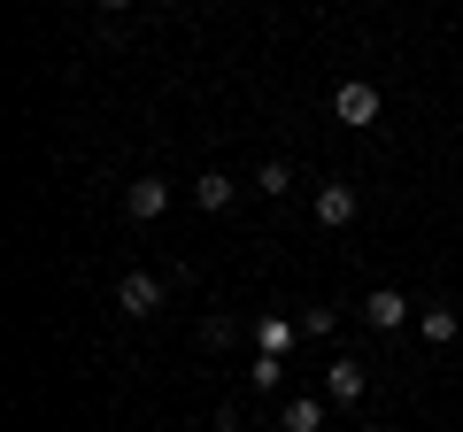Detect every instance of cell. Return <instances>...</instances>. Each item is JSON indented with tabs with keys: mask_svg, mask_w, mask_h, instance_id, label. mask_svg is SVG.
<instances>
[{
	"mask_svg": "<svg viewBox=\"0 0 463 432\" xmlns=\"http://www.w3.org/2000/svg\"><path fill=\"white\" fill-rule=\"evenodd\" d=\"M332 117H340V124H379V85H371V78H347L340 93H332Z\"/></svg>",
	"mask_w": 463,
	"mask_h": 432,
	"instance_id": "1",
	"label": "cell"
},
{
	"mask_svg": "<svg viewBox=\"0 0 463 432\" xmlns=\"http://www.w3.org/2000/svg\"><path fill=\"white\" fill-rule=\"evenodd\" d=\"M364 324H371V333H402V324H410V294L371 286V294H364Z\"/></svg>",
	"mask_w": 463,
	"mask_h": 432,
	"instance_id": "2",
	"label": "cell"
},
{
	"mask_svg": "<svg viewBox=\"0 0 463 432\" xmlns=\"http://www.w3.org/2000/svg\"><path fill=\"white\" fill-rule=\"evenodd\" d=\"M163 294H170V286L155 278V270H132V278L116 286V309H124V316H155V309H163Z\"/></svg>",
	"mask_w": 463,
	"mask_h": 432,
	"instance_id": "3",
	"label": "cell"
},
{
	"mask_svg": "<svg viewBox=\"0 0 463 432\" xmlns=\"http://www.w3.org/2000/svg\"><path fill=\"white\" fill-rule=\"evenodd\" d=\"M163 209H170V185L163 178H132V185H124V216H132V224H155Z\"/></svg>",
	"mask_w": 463,
	"mask_h": 432,
	"instance_id": "4",
	"label": "cell"
},
{
	"mask_svg": "<svg viewBox=\"0 0 463 432\" xmlns=\"http://www.w3.org/2000/svg\"><path fill=\"white\" fill-rule=\"evenodd\" d=\"M317 224H355V185H317Z\"/></svg>",
	"mask_w": 463,
	"mask_h": 432,
	"instance_id": "5",
	"label": "cell"
},
{
	"mask_svg": "<svg viewBox=\"0 0 463 432\" xmlns=\"http://www.w3.org/2000/svg\"><path fill=\"white\" fill-rule=\"evenodd\" d=\"M325 401H364V363H355V355H340V363L325 371Z\"/></svg>",
	"mask_w": 463,
	"mask_h": 432,
	"instance_id": "6",
	"label": "cell"
},
{
	"mask_svg": "<svg viewBox=\"0 0 463 432\" xmlns=\"http://www.w3.org/2000/svg\"><path fill=\"white\" fill-rule=\"evenodd\" d=\"M279 425H286V432H317V425H325V401H317V394H294V401L279 409Z\"/></svg>",
	"mask_w": 463,
	"mask_h": 432,
	"instance_id": "7",
	"label": "cell"
},
{
	"mask_svg": "<svg viewBox=\"0 0 463 432\" xmlns=\"http://www.w3.org/2000/svg\"><path fill=\"white\" fill-rule=\"evenodd\" d=\"M417 333H425L432 348H448V340L463 333V316H456V309H417Z\"/></svg>",
	"mask_w": 463,
	"mask_h": 432,
	"instance_id": "8",
	"label": "cell"
},
{
	"mask_svg": "<svg viewBox=\"0 0 463 432\" xmlns=\"http://www.w3.org/2000/svg\"><path fill=\"white\" fill-rule=\"evenodd\" d=\"M194 201H201L209 216H224V209H232V178H224V170H209V178H194Z\"/></svg>",
	"mask_w": 463,
	"mask_h": 432,
	"instance_id": "9",
	"label": "cell"
},
{
	"mask_svg": "<svg viewBox=\"0 0 463 432\" xmlns=\"http://www.w3.org/2000/svg\"><path fill=\"white\" fill-rule=\"evenodd\" d=\"M255 340H263V355H286V348H294V324H286V316H263Z\"/></svg>",
	"mask_w": 463,
	"mask_h": 432,
	"instance_id": "10",
	"label": "cell"
},
{
	"mask_svg": "<svg viewBox=\"0 0 463 432\" xmlns=\"http://www.w3.org/2000/svg\"><path fill=\"white\" fill-rule=\"evenodd\" d=\"M279 379H286V355H255V371H248V386H255V394H270Z\"/></svg>",
	"mask_w": 463,
	"mask_h": 432,
	"instance_id": "11",
	"label": "cell"
},
{
	"mask_svg": "<svg viewBox=\"0 0 463 432\" xmlns=\"http://www.w3.org/2000/svg\"><path fill=\"white\" fill-rule=\"evenodd\" d=\"M255 193H294V170H286V163H263V170H255Z\"/></svg>",
	"mask_w": 463,
	"mask_h": 432,
	"instance_id": "12",
	"label": "cell"
},
{
	"mask_svg": "<svg viewBox=\"0 0 463 432\" xmlns=\"http://www.w3.org/2000/svg\"><path fill=\"white\" fill-rule=\"evenodd\" d=\"M100 8H124V0H100Z\"/></svg>",
	"mask_w": 463,
	"mask_h": 432,
	"instance_id": "13",
	"label": "cell"
}]
</instances>
